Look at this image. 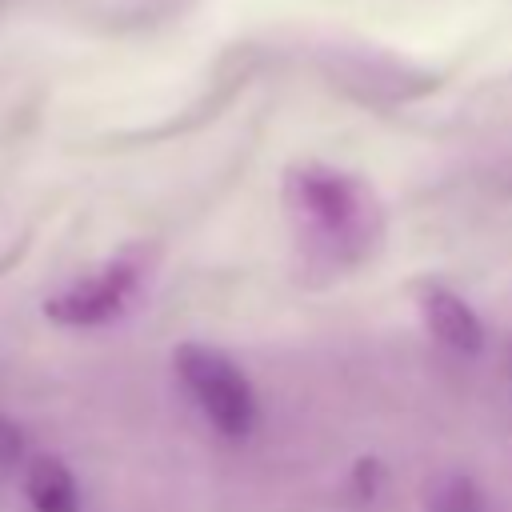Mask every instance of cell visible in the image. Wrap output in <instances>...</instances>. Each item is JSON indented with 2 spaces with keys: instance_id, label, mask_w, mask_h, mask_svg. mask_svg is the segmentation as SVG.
Here are the masks:
<instances>
[{
  "instance_id": "obj_1",
  "label": "cell",
  "mask_w": 512,
  "mask_h": 512,
  "mask_svg": "<svg viewBox=\"0 0 512 512\" xmlns=\"http://www.w3.org/2000/svg\"><path fill=\"white\" fill-rule=\"evenodd\" d=\"M176 364H180V376H184L188 392L196 396V404L208 412V420L224 436H248L252 432L256 400H252V388L236 372L232 360H224L212 348H180Z\"/></svg>"
},
{
  "instance_id": "obj_2",
  "label": "cell",
  "mask_w": 512,
  "mask_h": 512,
  "mask_svg": "<svg viewBox=\"0 0 512 512\" xmlns=\"http://www.w3.org/2000/svg\"><path fill=\"white\" fill-rule=\"evenodd\" d=\"M128 272L124 268H112L108 276L100 280H88L84 288H72L56 300H48V316L60 320V324H72V328H84V324H100L108 316H116L124 292H128Z\"/></svg>"
},
{
  "instance_id": "obj_3",
  "label": "cell",
  "mask_w": 512,
  "mask_h": 512,
  "mask_svg": "<svg viewBox=\"0 0 512 512\" xmlns=\"http://www.w3.org/2000/svg\"><path fill=\"white\" fill-rule=\"evenodd\" d=\"M424 320H428L432 336L456 352H480V344H484V328H480L476 312L444 288L424 292Z\"/></svg>"
},
{
  "instance_id": "obj_4",
  "label": "cell",
  "mask_w": 512,
  "mask_h": 512,
  "mask_svg": "<svg viewBox=\"0 0 512 512\" xmlns=\"http://www.w3.org/2000/svg\"><path fill=\"white\" fill-rule=\"evenodd\" d=\"M24 492H28V504L36 512H76L80 508V496H76V480L72 472L52 460V456H40L28 464L24 472Z\"/></svg>"
},
{
  "instance_id": "obj_5",
  "label": "cell",
  "mask_w": 512,
  "mask_h": 512,
  "mask_svg": "<svg viewBox=\"0 0 512 512\" xmlns=\"http://www.w3.org/2000/svg\"><path fill=\"white\" fill-rule=\"evenodd\" d=\"M300 192H304V204L328 224H336V220H344L352 212V188L344 180H336V176H304Z\"/></svg>"
},
{
  "instance_id": "obj_6",
  "label": "cell",
  "mask_w": 512,
  "mask_h": 512,
  "mask_svg": "<svg viewBox=\"0 0 512 512\" xmlns=\"http://www.w3.org/2000/svg\"><path fill=\"white\" fill-rule=\"evenodd\" d=\"M432 512H484V500H480V488L464 476H452L436 488L432 496Z\"/></svg>"
},
{
  "instance_id": "obj_7",
  "label": "cell",
  "mask_w": 512,
  "mask_h": 512,
  "mask_svg": "<svg viewBox=\"0 0 512 512\" xmlns=\"http://www.w3.org/2000/svg\"><path fill=\"white\" fill-rule=\"evenodd\" d=\"M24 460V432L0 416V472H16Z\"/></svg>"
},
{
  "instance_id": "obj_8",
  "label": "cell",
  "mask_w": 512,
  "mask_h": 512,
  "mask_svg": "<svg viewBox=\"0 0 512 512\" xmlns=\"http://www.w3.org/2000/svg\"><path fill=\"white\" fill-rule=\"evenodd\" d=\"M376 476H380L376 460H360V464H356V484H360V492H364V496H372V492H376Z\"/></svg>"
}]
</instances>
